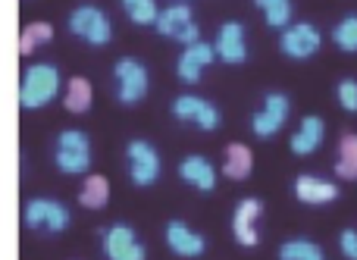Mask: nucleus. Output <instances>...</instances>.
Here are the masks:
<instances>
[{
    "mask_svg": "<svg viewBox=\"0 0 357 260\" xmlns=\"http://www.w3.org/2000/svg\"><path fill=\"white\" fill-rule=\"evenodd\" d=\"M60 91V72L50 63H35V66L25 69L22 88H19V104L25 110H38V107H47L50 100Z\"/></svg>",
    "mask_w": 357,
    "mask_h": 260,
    "instance_id": "1",
    "label": "nucleus"
},
{
    "mask_svg": "<svg viewBox=\"0 0 357 260\" xmlns=\"http://www.w3.org/2000/svg\"><path fill=\"white\" fill-rule=\"evenodd\" d=\"M216 60V50H213V44H204V41H197V44H188V47L182 50V56H178V79L182 82H188V85H195L197 79H201V72L210 66V63Z\"/></svg>",
    "mask_w": 357,
    "mask_h": 260,
    "instance_id": "13",
    "label": "nucleus"
},
{
    "mask_svg": "<svg viewBox=\"0 0 357 260\" xmlns=\"http://www.w3.org/2000/svg\"><path fill=\"white\" fill-rule=\"evenodd\" d=\"M339 245H342V254L348 260H357V232L354 229H345L339 236Z\"/></svg>",
    "mask_w": 357,
    "mask_h": 260,
    "instance_id": "29",
    "label": "nucleus"
},
{
    "mask_svg": "<svg viewBox=\"0 0 357 260\" xmlns=\"http://www.w3.org/2000/svg\"><path fill=\"white\" fill-rule=\"evenodd\" d=\"M126 157H129V176L135 185L148 188L160 179V157L148 142H132L126 148Z\"/></svg>",
    "mask_w": 357,
    "mask_h": 260,
    "instance_id": "7",
    "label": "nucleus"
},
{
    "mask_svg": "<svg viewBox=\"0 0 357 260\" xmlns=\"http://www.w3.org/2000/svg\"><path fill=\"white\" fill-rule=\"evenodd\" d=\"M251 169H254L251 148H248V144H229V148H226V163H222V173H226L229 179L241 182V179H248V176H251Z\"/></svg>",
    "mask_w": 357,
    "mask_h": 260,
    "instance_id": "19",
    "label": "nucleus"
},
{
    "mask_svg": "<svg viewBox=\"0 0 357 260\" xmlns=\"http://www.w3.org/2000/svg\"><path fill=\"white\" fill-rule=\"evenodd\" d=\"M260 213H264V204H260L257 198H245L238 207H235L232 232H235V238H238V245H245V248H254V245L260 242V236H257Z\"/></svg>",
    "mask_w": 357,
    "mask_h": 260,
    "instance_id": "11",
    "label": "nucleus"
},
{
    "mask_svg": "<svg viewBox=\"0 0 357 260\" xmlns=\"http://www.w3.org/2000/svg\"><path fill=\"white\" fill-rule=\"evenodd\" d=\"M104 251L110 260H144L148 257V251H144V245L135 238V232L123 223L110 226V229L104 232Z\"/></svg>",
    "mask_w": 357,
    "mask_h": 260,
    "instance_id": "10",
    "label": "nucleus"
},
{
    "mask_svg": "<svg viewBox=\"0 0 357 260\" xmlns=\"http://www.w3.org/2000/svg\"><path fill=\"white\" fill-rule=\"evenodd\" d=\"M69 113H88L91 107V82L88 79H73L66 85V98H63Z\"/></svg>",
    "mask_w": 357,
    "mask_h": 260,
    "instance_id": "22",
    "label": "nucleus"
},
{
    "mask_svg": "<svg viewBox=\"0 0 357 260\" xmlns=\"http://www.w3.org/2000/svg\"><path fill=\"white\" fill-rule=\"evenodd\" d=\"M323 135H326V125H323V119L320 116H304L301 125H298V132L291 135V151H295L298 157L314 154V151L323 144Z\"/></svg>",
    "mask_w": 357,
    "mask_h": 260,
    "instance_id": "18",
    "label": "nucleus"
},
{
    "mask_svg": "<svg viewBox=\"0 0 357 260\" xmlns=\"http://www.w3.org/2000/svg\"><path fill=\"white\" fill-rule=\"evenodd\" d=\"M79 201H82V207H88V211L107 207V201H110V182H107L104 176H88L82 192H79Z\"/></svg>",
    "mask_w": 357,
    "mask_h": 260,
    "instance_id": "20",
    "label": "nucleus"
},
{
    "mask_svg": "<svg viewBox=\"0 0 357 260\" xmlns=\"http://www.w3.org/2000/svg\"><path fill=\"white\" fill-rule=\"evenodd\" d=\"M254 3L264 10L266 22L273 29H289V19H291V0H254Z\"/></svg>",
    "mask_w": 357,
    "mask_h": 260,
    "instance_id": "25",
    "label": "nucleus"
},
{
    "mask_svg": "<svg viewBox=\"0 0 357 260\" xmlns=\"http://www.w3.org/2000/svg\"><path fill=\"white\" fill-rule=\"evenodd\" d=\"M285 119H289V98L273 91V94H266L264 110L254 113L251 129H254V135L257 138H273L285 125Z\"/></svg>",
    "mask_w": 357,
    "mask_h": 260,
    "instance_id": "9",
    "label": "nucleus"
},
{
    "mask_svg": "<svg viewBox=\"0 0 357 260\" xmlns=\"http://www.w3.org/2000/svg\"><path fill=\"white\" fill-rule=\"evenodd\" d=\"M213 50H216V56H220L222 63H245L248 60V47H245V29H241V22L220 25Z\"/></svg>",
    "mask_w": 357,
    "mask_h": 260,
    "instance_id": "14",
    "label": "nucleus"
},
{
    "mask_svg": "<svg viewBox=\"0 0 357 260\" xmlns=\"http://www.w3.org/2000/svg\"><path fill=\"white\" fill-rule=\"evenodd\" d=\"M56 169L66 176H82L91 167V142L85 132L79 129H66L56 138Z\"/></svg>",
    "mask_w": 357,
    "mask_h": 260,
    "instance_id": "2",
    "label": "nucleus"
},
{
    "mask_svg": "<svg viewBox=\"0 0 357 260\" xmlns=\"http://www.w3.org/2000/svg\"><path fill=\"white\" fill-rule=\"evenodd\" d=\"M167 245L176 251L178 257H201L204 248H207V242H204V236H197V232H191L185 223H173L167 226Z\"/></svg>",
    "mask_w": 357,
    "mask_h": 260,
    "instance_id": "16",
    "label": "nucleus"
},
{
    "mask_svg": "<svg viewBox=\"0 0 357 260\" xmlns=\"http://www.w3.org/2000/svg\"><path fill=\"white\" fill-rule=\"evenodd\" d=\"M54 38V25L50 22H31L25 25L22 38H19V54H31L38 44H47Z\"/></svg>",
    "mask_w": 357,
    "mask_h": 260,
    "instance_id": "24",
    "label": "nucleus"
},
{
    "mask_svg": "<svg viewBox=\"0 0 357 260\" xmlns=\"http://www.w3.org/2000/svg\"><path fill=\"white\" fill-rule=\"evenodd\" d=\"M178 176H182L188 185H195L197 192H213L216 188V169L207 157H197V154L185 157V160L178 163Z\"/></svg>",
    "mask_w": 357,
    "mask_h": 260,
    "instance_id": "15",
    "label": "nucleus"
},
{
    "mask_svg": "<svg viewBox=\"0 0 357 260\" xmlns=\"http://www.w3.org/2000/svg\"><path fill=\"white\" fill-rule=\"evenodd\" d=\"M335 173H339L342 179H348V182L357 179V135H354V132L342 135V142H339V160H335Z\"/></svg>",
    "mask_w": 357,
    "mask_h": 260,
    "instance_id": "21",
    "label": "nucleus"
},
{
    "mask_svg": "<svg viewBox=\"0 0 357 260\" xmlns=\"http://www.w3.org/2000/svg\"><path fill=\"white\" fill-rule=\"evenodd\" d=\"M113 75H116V85H119L116 98L123 100V104H138V100L148 94V69H144L138 60H132V56L116 60Z\"/></svg>",
    "mask_w": 357,
    "mask_h": 260,
    "instance_id": "4",
    "label": "nucleus"
},
{
    "mask_svg": "<svg viewBox=\"0 0 357 260\" xmlns=\"http://www.w3.org/2000/svg\"><path fill=\"white\" fill-rule=\"evenodd\" d=\"M335 94H339V104L345 107L348 113H357V82L354 79H342Z\"/></svg>",
    "mask_w": 357,
    "mask_h": 260,
    "instance_id": "28",
    "label": "nucleus"
},
{
    "mask_svg": "<svg viewBox=\"0 0 357 260\" xmlns=\"http://www.w3.org/2000/svg\"><path fill=\"white\" fill-rule=\"evenodd\" d=\"M333 41L339 44L342 50H348V54H357V16H345L339 25L333 29Z\"/></svg>",
    "mask_w": 357,
    "mask_h": 260,
    "instance_id": "27",
    "label": "nucleus"
},
{
    "mask_svg": "<svg viewBox=\"0 0 357 260\" xmlns=\"http://www.w3.org/2000/svg\"><path fill=\"white\" fill-rule=\"evenodd\" d=\"M320 44H323V35H320L317 25L295 22V25H289V29L282 31L279 47H282V54L291 56V60H307V56H314L317 50H320Z\"/></svg>",
    "mask_w": 357,
    "mask_h": 260,
    "instance_id": "6",
    "label": "nucleus"
},
{
    "mask_svg": "<svg viewBox=\"0 0 357 260\" xmlns=\"http://www.w3.org/2000/svg\"><path fill=\"white\" fill-rule=\"evenodd\" d=\"M295 194L304 204H329L339 198V188L329 179H317V176H298L295 179Z\"/></svg>",
    "mask_w": 357,
    "mask_h": 260,
    "instance_id": "17",
    "label": "nucleus"
},
{
    "mask_svg": "<svg viewBox=\"0 0 357 260\" xmlns=\"http://www.w3.org/2000/svg\"><path fill=\"white\" fill-rule=\"evenodd\" d=\"M173 113L178 119H188V123H197L204 132H213L220 125V113H216L213 104H207L204 98H195V94H182L176 98Z\"/></svg>",
    "mask_w": 357,
    "mask_h": 260,
    "instance_id": "12",
    "label": "nucleus"
},
{
    "mask_svg": "<svg viewBox=\"0 0 357 260\" xmlns=\"http://www.w3.org/2000/svg\"><path fill=\"white\" fill-rule=\"evenodd\" d=\"M69 31L85 38V41L94 44V47H104V44H110V38H113L110 19L104 16V10H98V6H91V3L73 10V16H69Z\"/></svg>",
    "mask_w": 357,
    "mask_h": 260,
    "instance_id": "3",
    "label": "nucleus"
},
{
    "mask_svg": "<svg viewBox=\"0 0 357 260\" xmlns=\"http://www.w3.org/2000/svg\"><path fill=\"white\" fill-rule=\"evenodd\" d=\"M123 10L135 25H157V16H160L154 0H123Z\"/></svg>",
    "mask_w": 357,
    "mask_h": 260,
    "instance_id": "26",
    "label": "nucleus"
},
{
    "mask_svg": "<svg viewBox=\"0 0 357 260\" xmlns=\"http://www.w3.org/2000/svg\"><path fill=\"white\" fill-rule=\"evenodd\" d=\"M25 226L29 229H47V232H63L69 226V211L60 201L35 198L25 207Z\"/></svg>",
    "mask_w": 357,
    "mask_h": 260,
    "instance_id": "8",
    "label": "nucleus"
},
{
    "mask_svg": "<svg viewBox=\"0 0 357 260\" xmlns=\"http://www.w3.org/2000/svg\"><path fill=\"white\" fill-rule=\"evenodd\" d=\"M279 260H326L323 257V248L307 238H291L279 248Z\"/></svg>",
    "mask_w": 357,
    "mask_h": 260,
    "instance_id": "23",
    "label": "nucleus"
},
{
    "mask_svg": "<svg viewBox=\"0 0 357 260\" xmlns=\"http://www.w3.org/2000/svg\"><path fill=\"white\" fill-rule=\"evenodd\" d=\"M157 31H160V35H167V38H176V41H182L185 47H188V44H197V41H201V29L191 22L188 3H173V6H167V10L157 16Z\"/></svg>",
    "mask_w": 357,
    "mask_h": 260,
    "instance_id": "5",
    "label": "nucleus"
}]
</instances>
